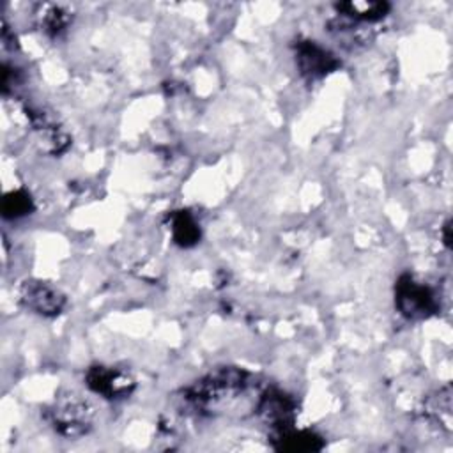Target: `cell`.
I'll use <instances>...</instances> for the list:
<instances>
[{
    "label": "cell",
    "instance_id": "1",
    "mask_svg": "<svg viewBox=\"0 0 453 453\" xmlns=\"http://www.w3.org/2000/svg\"><path fill=\"white\" fill-rule=\"evenodd\" d=\"M246 384V372L237 368H221L195 382L186 391V400H189L196 407H209L242 393Z\"/></svg>",
    "mask_w": 453,
    "mask_h": 453
},
{
    "label": "cell",
    "instance_id": "2",
    "mask_svg": "<svg viewBox=\"0 0 453 453\" xmlns=\"http://www.w3.org/2000/svg\"><path fill=\"white\" fill-rule=\"evenodd\" d=\"M92 407L78 395H65L46 411L48 423L64 437H80L92 426Z\"/></svg>",
    "mask_w": 453,
    "mask_h": 453
},
{
    "label": "cell",
    "instance_id": "3",
    "mask_svg": "<svg viewBox=\"0 0 453 453\" xmlns=\"http://www.w3.org/2000/svg\"><path fill=\"white\" fill-rule=\"evenodd\" d=\"M395 304L398 311L411 320L428 319L437 311L434 290L418 281L412 274H402L395 285Z\"/></svg>",
    "mask_w": 453,
    "mask_h": 453
},
{
    "label": "cell",
    "instance_id": "4",
    "mask_svg": "<svg viewBox=\"0 0 453 453\" xmlns=\"http://www.w3.org/2000/svg\"><path fill=\"white\" fill-rule=\"evenodd\" d=\"M85 382L94 393L108 400H122L129 396L136 384L127 372L103 365L90 366L85 373Z\"/></svg>",
    "mask_w": 453,
    "mask_h": 453
},
{
    "label": "cell",
    "instance_id": "5",
    "mask_svg": "<svg viewBox=\"0 0 453 453\" xmlns=\"http://www.w3.org/2000/svg\"><path fill=\"white\" fill-rule=\"evenodd\" d=\"M294 55L299 73L308 80H320L340 65L331 51L310 39L297 41L294 44Z\"/></svg>",
    "mask_w": 453,
    "mask_h": 453
},
{
    "label": "cell",
    "instance_id": "6",
    "mask_svg": "<svg viewBox=\"0 0 453 453\" xmlns=\"http://www.w3.org/2000/svg\"><path fill=\"white\" fill-rule=\"evenodd\" d=\"M19 301L25 308L42 317H57L65 306L64 294L41 280L25 281L19 288Z\"/></svg>",
    "mask_w": 453,
    "mask_h": 453
},
{
    "label": "cell",
    "instance_id": "7",
    "mask_svg": "<svg viewBox=\"0 0 453 453\" xmlns=\"http://www.w3.org/2000/svg\"><path fill=\"white\" fill-rule=\"evenodd\" d=\"M258 414L267 425H271L274 432L287 430L294 421V402L285 393L269 389L260 398Z\"/></svg>",
    "mask_w": 453,
    "mask_h": 453
},
{
    "label": "cell",
    "instance_id": "8",
    "mask_svg": "<svg viewBox=\"0 0 453 453\" xmlns=\"http://www.w3.org/2000/svg\"><path fill=\"white\" fill-rule=\"evenodd\" d=\"M338 12L350 19L357 21H377L382 19L388 11L389 4L388 2H363V0H350V2H342L334 5Z\"/></svg>",
    "mask_w": 453,
    "mask_h": 453
},
{
    "label": "cell",
    "instance_id": "9",
    "mask_svg": "<svg viewBox=\"0 0 453 453\" xmlns=\"http://www.w3.org/2000/svg\"><path fill=\"white\" fill-rule=\"evenodd\" d=\"M274 446L285 451H313L322 448V441L319 435L304 430L296 432L292 430V426L281 432H274Z\"/></svg>",
    "mask_w": 453,
    "mask_h": 453
},
{
    "label": "cell",
    "instance_id": "10",
    "mask_svg": "<svg viewBox=\"0 0 453 453\" xmlns=\"http://www.w3.org/2000/svg\"><path fill=\"white\" fill-rule=\"evenodd\" d=\"M170 228H172L173 241L182 248L195 246L200 239V226L193 218V214L188 211L173 212L170 216Z\"/></svg>",
    "mask_w": 453,
    "mask_h": 453
},
{
    "label": "cell",
    "instance_id": "11",
    "mask_svg": "<svg viewBox=\"0 0 453 453\" xmlns=\"http://www.w3.org/2000/svg\"><path fill=\"white\" fill-rule=\"evenodd\" d=\"M32 211H34V203H32V198L27 191L16 189V191H11L4 196V202H2L4 218L16 219V218L30 214Z\"/></svg>",
    "mask_w": 453,
    "mask_h": 453
},
{
    "label": "cell",
    "instance_id": "12",
    "mask_svg": "<svg viewBox=\"0 0 453 453\" xmlns=\"http://www.w3.org/2000/svg\"><path fill=\"white\" fill-rule=\"evenodd\" d=\"M69 21H71V16L62 5L50 4L44 7V11L41 14V27L51 37L60 35L67 28Z\"/></svg>",
    "mask_w": 453,
    "mask_h": 453
},
{
    "label": "cell",
    "instance_id": "13",
    "mask_svg": "<svg viewBox=\"0 0 453 453\" xmlns=\"http://www.w3.org/2000/svg\"><path fill=\"white\" fill-rule=\"evenodd\" d=\"M444 244L446 246H449V221H446V225H444Z\"/></svg>",
    "mask_w": 453,
    "mask_h": 453
}]
</instances>
